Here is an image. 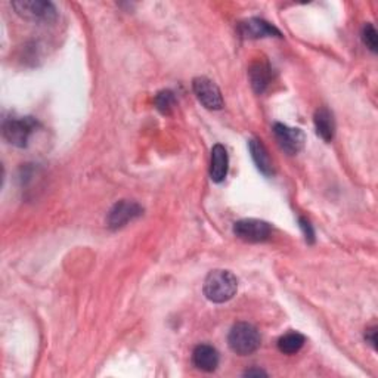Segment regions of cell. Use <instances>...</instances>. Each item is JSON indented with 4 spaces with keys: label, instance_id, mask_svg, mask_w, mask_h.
<instances>
[{
    "label": "cell",
    "instance_id": "cell-16",
    "mask_svg": "<svg viewBox=\"0 0 378 378\" xmlns=\"http://www.w3.org/2000/svg\"><path fill=\"white\" fill-rule=\"evenodd\" d=\"M154 103L155 108H157L161 114L170 115L176 107V96L172 90H161V92H159L157 96H155Z\"/></svg>",
    "mask_w": 378,
    "mask_h": 378
},
{
    "label": "cell",
    "instance_id": "cell-10",
    "mask_svg": "<svg viewBox=\"0 0 378 378\" xmlns=\"http://www.w3.org/2000/svg\"><path fill=\"white\" fill-rule=\"evenodd\" d=\"M192 363L200 371L213 372L219 367V351L210 344H198L192 351Z\"/></svg>",
    "mask_w": 378,
    "mask_h": 378
},
{
    "label": "cell",
    "instance_id": "cell-14",
    "mask_svg": "<svg viewBox=\"0 0 378 378\" xmlns=\"http://www.w3.org/2000/svg\"><path fill=\"white\" fill-rule=\"evenodd\" d=\"M250 83L256 94H263L270 83V67L266 62H254L249 71Z\"/></svg>",
    "mask_w": 378,
    "mask_h": 378
},
{
    "label": "cell",
    "instance_id": "cell-8",
    "mask_svg": "<svg viewBox=\"0 0 378 378\" xmlns=\"http://www.w3.org/2000/svg\"><path fill=\"white\" fill-rule=\"evenodd\" d=\"M273 135H275L279 147L290 155H296L305 147L306 136L300 129L289 127L282 123H277L273 126Z\"/></svg>",
    "mask_w": 378,
    "mask_h": 378
},
{
    "label": "cell",
    "instance_id": "cell-11",
    "mask_svg": "<svg viewBox=\"0 0 378 378\" xmlns=\"http://www.w3.org/2000/svg\"><path fill=\"white\" fill-rule=\"evenodd\" d=\"M228 168H229V157L228 151L224 145L213 147L212 150V164H210V177L216 184H221L228 176Z\"/></svg>",
    "mask_w": 378,
    "mask_h": 378
},
{
    "label": "cell",
    "instance_id": "cell-19",
    "mask_svg": "<svg viewBox=\"0 0 378 378\" xmlns=\"http://www.w3.org/2000/svg\"><path fill=\"white\" fill-rule=\"evenodd\" d=\"M365 340H367L368 344H371L372 349H377V327L367 330V333H365Z\"/></svg>",
    "mask_w": 378,
    "mask_h": 378
},
{
    "label": "cell",
    "instance_id": "cell-3",
    "mask_svg": "<svg viewBox=\"0 0 378 378\" xmlns=\"http://www.w3.org/2000/svg\"><path fill=\"white\" fill-rule=\"evenodd\" d=\"M228 344L233 354L240 356L252 355L260 347V334L254 325L238 322L233 325L228 335Z\"/></svg>",
    "mask_w": 378,
    "mask_h": 378
},
{
    "label": "cell",
    "instance_id": "cell-18",
    "mask_svg": "<svg viewBox=\"0 0 378 378\" xmlns=\"http://www.w3.org/2000/svg\"><path fill=\"white\" fill-rule=\"evenodd\" d=\"M298 224H300V228H302L303 232H305L306 241H307V242H314L315 232H314V229H312V226H310L309 221H307L306 219H300V220H298Z\"/></svg>",
    "mask_w": 378,
    "mask_h": 378
},
{
    "label": "cell",
    "instance_id": "cell-9",
    "mask_svg": "<svg viewBox=\"0 0 378 378\" xmlns=\"http://www.w3.org/2000/svg\"><path fill=\"white\" fill-rule=\"evenodd\" d=\"M238 31L244 38H265V37H282L281 31L275 25L269 24L265 20L250 18L240 22Z\"/></svg>",
    "mask_w": 378,
    "mask_h": 378
},
{
    "label": "cell",
    "instance_id": "cell-2",
    "mask_svg": "<svg viewBox=\"0 0 378 378\" xmlns=\"http://www.w3.org/2000/svg\"><path fill=\"white\" fill-rule=\"evenodd\" d=\"M41 127L34 117H10L3 120V138L12 147L25 148L36 130Z\"/></svg>",
    "mask_w": 378,
    "mask_h": 378
},
{
    "label": "cell",
    "instance_id": "cell-4",
    "mask_svg": "<svg viewBox=\"0 0 378 378\" xmlns=\"http://www.w3.org/2000/svg\"><path fill=\"white\" fill-rule=\"evenodd\" d=\"M17 14L33 22H54L58 18V12L54 3L42 2V0H20V2L12 3Z\"/></svg>",
    "mask_w": 378,
    "mask_h": 378
},
{
    "label": "cell",
    "instance_id": "cell-20",
    "mask_svg": "<svg viewBox=\"0 0 378 378\" xmlns=\"http://www.w3.org/2000/svg\"><path fill=\"white\" fill-rule=\"evenodd\" d=\"M244 375H245V377H260V375L266 377L268 374H266L265 371H262V370H249Z\"/></svg>",
    "mask_w": 378,
    "mask_h": 378
},
{
    "label": "cell",
    "instance_id": "cell-13",
    "mask_svg": "<svg viewBox=\"0 0 378 378\" xmlns=\"http://www.w3.org/2000/svg\"><path fill=\"white\" fill-rule=\"evenodd\" d=\"M249 150L252 154V159L256 164V167L262 172L265 176L273 175V164L268 154V150L259 139H250L249 142Z\"/></svg>",
    "mask_w": 378,
    "mask_h": 378
},
{
    "label": "cell",
    "instance_id": "cell-6",
    "mask_svg": "<svg viewBox=\"0 0 378 378\" xmlns=\"http://www.w3.org/2000/svg\"><path fill=\"white\" fill-rule=\"evenodd\" d=\"M143 208L136 203L130 200H122L115 203L108 213L107 217V225L111 229H120L126 226L129 221H132L142 216Z\"/></svg>",
    "mask_w": 378,
    "mask_h": 378
},
{
    "label": "cell",
    "instance_id": "cell-17",
    "mask_svg": "<svg viewBox=\"0 0 378 378\" xmlns=\"http://www.w3.org/2000/svg\"><path fill=\"white\" fill-rule=\"evenodd\" d=\"M362 42L371 52H377L378 48V37L377 30L372 24H365L362 29Z\"/></svg>",
    "mask_w": 378,
    "mask_h": 378
},
{
    "label": "cell",
    "instance_id": "cell-1",
    "mask_svg": "<svg viewBox=\"0 0 378 378\" xmlns=\"http://www.w3.org/2000/svg\"><path fill=\"white\" fill-rule=\"evenodd\" d=\"M204 296L213 303H226L238 291V279L229 270L216 269L204 281Z\"/></svg>",
    "mask_w": 378,
    "mask_h": 378
},
{
    "label": "cell",
    "instance_id": "cell-7",
    "mask_svg": "<svg viewBox=\"0 0 378 378\" xmlns=\"http://www.w3.org/2000/svg\"><path fill=\"white\" fill-rule=\"evenodd\" d=\"M194 94L207 110H221L224 107V98H221L220 89L207 77H197L192 82Z\"/></svg>",
    "mask_w": 378,
    "mask_h": 378
},
{
    "label": "cell",
    "instance_id": "cell-5",
    "mask_svg": "<svg viewBox=\"0 0 378 378\" xmlns=\"http://www.w3.org/2000/svg\"><path fill=\"white\" fill-rule=\"evenodd\" d=\"M233 233L245 242H263L269 240L272 228L265 220L242 219L233 225Z\"/></svg>",
    "mask_w": 378,
    "mask_h": 378
},
{
    "label": "cell",
    "instance_id": "cell-12",
    "mask_svg": "<svg viewBox=\"0 0 378 378\" xmlns=\"http://www.w3.org/2000/svg\"><path fill=\"white\" fill-rule=\"evenodd\" d=\"M314 123L318 136L325 140V142H331L335 135V122H334V115L330 110L327 108H319L315 112L314 117Z\"/></svg>",
    "mask_w": 378,
    "mask_h": 378
},
{
    "label": "cell",
    "instance_id": "cell-15",
    "mask_svg": "<svg viewBox=\"0 0 378 378\" xmlns=\"http://www.w3.org/2000/svg\"><path fill=\"white\" fill-rule=\"evenodd\" d=\"M306 343V337L297 331H291L284 334L278 340V349L281 354L285 355H294L297 351L302 350Z\"/></svg>",
    "mask_w": 378,
    "mask_h": 378
}]
</instances>
